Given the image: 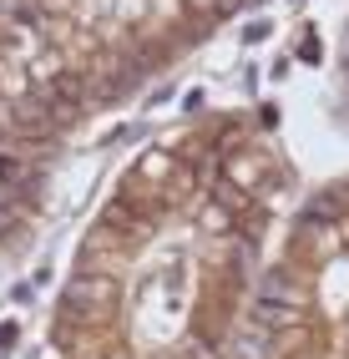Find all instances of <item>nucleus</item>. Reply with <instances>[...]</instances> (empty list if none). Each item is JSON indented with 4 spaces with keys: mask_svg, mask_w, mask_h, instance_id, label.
I'll use <instances>...</instances> for the list:
<instances>
[{
    "mask_svg": "<svg viewBox=\"0 0 349 359\" xmlns=\"http://www.w3.org/2000/svg\"><path fill=\"white\" fill-rule=\"evenodd\" d=\"M116 294H122V289H116L111 273H81V278H71V289H66L61 314L76 319V324H102V319H111Z\"/></svg>",
    "mask_w": 349,
    "mask_h": 359,
    "instance_id": "f257e3e1",
    "label": "nucleus"
},
{
    "mask_svg": "<svg viewBox=\"0 0 349 359\" xmlns=\"http://www.w3.org/2000/svg\"><path fill=\"white\" fill-rule=\"evenodd\" d=\"M11 132H20V137H51L56 116H51V107H46L41 97H20L11 107Z\"/></svg>",
    "mask_w": 349,
    "mask_h": 359,
    "instance_id": "f03ea898",
    "label": "nucleus"
},
{
    "mask_svg": "<svg viewBox=\"0 0 349 359\" xmlns=\"http://www.w3.org/2000/svg\"><path fill=\"white\" fill-rule=\"evenodd\" d=\"M299 319H304V309H289V304H273V299L253 304V324L259 329H294Z\"/></svg>",
    "mask_w": 349,
    "mask_h": 359,
    "instance_id": "7ed1b4c3",
    "label": "nucleus"
},
{
    "mask_svg": "<svg viewBox=\"0 0 349 359\" xmlns=\"http://www.w3.org/2000/svg\"><path fill=\"white\" fill-rule=\"evenodd\" d=\"M264 299H273V304H289V309H304V294H299L284 273H268V283H264Z\"/></svg>",
    "mask_w": 349,
    "mask_h": 359,
    "instance_id": "20e7f679",
    "label": "nucleus"
},
{
    "mask_svg": "<svg viewBox=\"0 0 349 359\" xmlns=\"http://www.w3.org/2000/svg\"><path fill=\"white\" fill-rule=\"evenodd\" d=\"M309 212H314V218H339V212H344V208H339V193H324Z\"/></svg>",
    "mask_w": 349,
    "mask_h": 359,
    "instance_id": "39448f33",
    "label": "nucleus"
},
{
    "mask_svg": "<svg viewBox=\"0 0 349 359\" xmlns=\"http://www.w3.org/2000/svg\"><path fill=\"white\" fill-rule=\"evenodd\" d=\"M299 56H304V61H319V41H314V36H309V41H304V46H299Z\"/></svg>",
    "mask_w": 349,
    "mask_h": 359,
    "instance_id": "423d86ee",
    "label": "nucleus"
}]
</instances>
